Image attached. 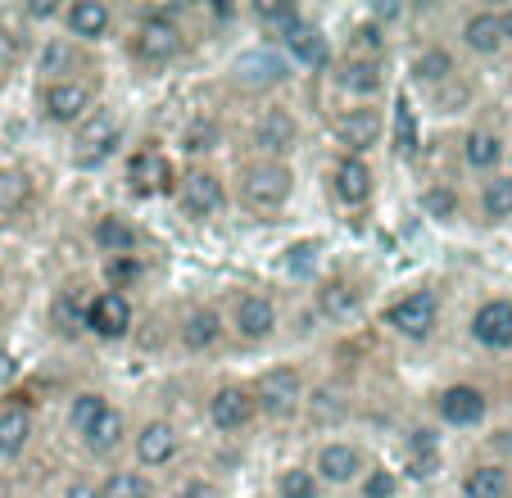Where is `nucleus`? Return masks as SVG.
I'll return each instance as SVG.
<instances>
[{"label": "nucleus", "mask_w": 512, "mask_h": 498, "mask_svg": "<svg viewBox=\"0 0 512 498\" xmlns=\"http://www.w3.org/2000/svg\"><path fill=\"white\" fill-rule=\"evenodd\" d=\"M123 50L132 59V68H141L145 77L168 73L173 64H182L191 50V28H186L182 5H159V10H141V19L127 28Z\"/></svg>", "instance_id": "f257e3e1"}, {"label": "nucleus", "mask_w": 512, "mask_h": 498, "mask_svg": "<svg viewBox=\"0 0 512 498\" xmlns=\"http://www.w3.org/2000/svg\"><path fill=\"white\" fill-rule=\"evenodd\" d=\"M227 186H232V204L250 218H281V213L295 204V191H300V173L295 163L286 159H245L227 173Z\"/></svg>", "instance_id": "f03ea898"}, {"label": "nucleus", "mask_w": 512, "mask_h": 498, "mask_svg": "<svg viewBox=\"0 0 512 498\" xmlns=\"http://www.w3.org/2000/svg\"><path fill=\"white\" fill-rule=\"evenodd\" d=\"M96 105H105V77L100 73H82V77H68V82L32 87V114H37V123H46L50 132H64V136Z\"/></svg>", "instance_id": "7ed1b4c3"}, {"label": "nucleus", "mask_w": 512, "mask_h": 498, "mask_svg": "<svg viewBox=\"0 0 512 498\" xmlns=\"http://www.w3.org/2000/svg\"><path fill=\"white\" fill-rule=\"evenodd\" d=\"M290 77H295V68L281 59V50L272 46V41L236 50L232 64H227V87H232L241 100H250V105H268V100H277L281 91L290 87Z\"/></svg>", "instance_id": "20e7f679"}, {"label": "nucleus", "mask_w": 512, "mask_h": 498, "mask_svg": "<svg viewBox=\"0 0 512 498\" xmlns=\"http://www.w3.org/2000/svg\"><path fill=\"white\" fill-rule=\"evenodd\" d=\"M381 331L404 345H431L440 322H445V295L435 286H413V290H399L395 299H386L377 313Z\"/></svg>", "instance_id": "39448f33"}, {"label": "nucleus", "mask_w": 512, "mask_h": 498, "mask_svg": "<svg viewBox=\"0 0 512 498\" xmlns=\"http://www.w3.org/2000/svg\"><path fill=\"white\" fill-rule=\"evenodd\" d=\"M123 145H127V118L123 109L105 100L68 132V163L78 173H96V168L114 163V154H123Z\"/></svg>", "instance_id": "423d86ee"}, {"label": "nucleus", "mask_w": 512, "mask_h": 498, "mask_svg": "<svg viewBox=\"0 0 512 498\" xmlns=\"http://www.w3.org/2000/svg\"><path fill=\"white\" fill-rule=\"evenodd\" d=\"M173 209H177V218L195 222V227L218 222L227 209H232L227 173L218 168V163H182L177 186H173Z\"/></svg>", "instance_id": "0eeeda50"}, {"label": "nucleus", "mask_w": 512, "mask_h": 498, "mask_svg": "<svg viewBox=\"0 0 512 498\" xmlns=\"http://www.w3.org/2000/svg\"><path fill=\"white\" fill-rule=\"evenodd\" d=\"M223 317H227V340H236L241 349H263L281 336V304L272 290L236 286L223 304Z\"/></svg>", "instance_id": "6e6552de"}, {"label": "nucleus", "mask_w": 512, "mask_h": 498, "mask_svg": "<svg viewBox=\"0 0 512 498\" xmlns=\"http://www.w3.org/2000/svg\"><path fill=\"white\" fill-rule=\"evenodd\" d=\"M304 141V123L300 114L281 100H268V105H254V114L245 118V159H286L295 163V150Z\"/></svg>", "instance_id": "1a4fd4ad"}, {"label": "nucleus", "mask_w": 512, "mask_h": 498, "mask_svg": "<svg viewBox=\"0 0 512 498\" xmlns=\"http://www.w3.org/2000/svg\"><path fill=\"white\" fill-rule=\"evenodd\" d=\"M309 372L300 363H272L263 367L250 381L254 403H259V422L268 426H290L304 417V403H309Z\"/></svg>", "instance_id": "9d476101"}, {"label": "nucleus", "mask_w": 512, "mask_h": 498, "mask_svg": "<svg viewBox=\"0 0 512 498\" xmlns=\"http://www.w3.org/2000/svg\"><path fill=\"white\" fill-rule=\"evenodd\" d=\"M327 136L336 154L372 159L390 136V114L386 105H336V114L327 118Z\"/></svg>", "instance_id": "9b49d317"}, {"label": "nucleus", "mask_w": 512, "mask_h": 498, "mask_svg": "<svg viewBox=\"0 0 512 498\" xmlns=\"http://www.w3.org/2000/svg\"><path fill=\"white\" fill-rule=\"evenodd\" d=\"M186 453V435L182 426L173 422V417H145V422L132 426V435H127V458H132L136 471H145V476H155V471H168L177 467Z\"/></svg>", "instance_id": "f8f14e48"}, {"label": "nucleus", "mask_w": 512, "mask_h": 498, "mask_svg": "<svg viewBox=\"0 0 512 498\" xmlns=\"http://www.w3.org/2000/svg\"><path fill=\"white\" fill-rule=\"evenodd\" d=\"M28 73H32V87H46V82H68V77L96 73V64H91L87 46H78L73 37H64V32H55V28H46L41 37H32Z\"/></svg>", "instance_id": "ddd939ff"}, {"label": "nucleus", "mask_w": 512, "mask_h": 498, "mask_svg": "<svg viewBox=\"0 0 512 498\" xmlns=\"http://www.w3.org/2000/svg\"><path fill=\"white\" fill-rule=\"evenodd\" d=\"M372 453L363 440H349V435H327V440L313 444L309 453V471L318 476V485L327 489H354L358 480L368 476Z\"/></svg>", "instance_id": "4468645a"}, {"label": "nucleus", "mask_w": 512, "mask_h": 498, "mask_svg": "<svg viewBox=\"0 0 512 498\" xmlns=\"http://www.w3.org/2000/svg\"><path fill=\"white\" fill-rule=\"evenodd\" d=\"M322 191L340 213H363L377 200V163L354 154H331L322 168Z\"/></svg>", "instance_id": "2eb2a0df"}, {"label": "nucleus", "mask_w": 512, "mask_h": 498, "mask_svg": "<svg viewBox=\"0 0 512 498\" xmlns=\"http://www.w3.org/2000/svg\"><path fill=\"white\" fill-rule=\"evenodd\" d=\"M490 390L476 381H449L431 394V417L435 426H445V431H481L490 422Z\"/></svg>", "instance_id": "dca6fc26"}, {"label": "nucleus", "mask_w": 512, "mask_h": 498, "mask_svg": "<svg viewBox=\"0 0 512 498\" xmlns=\"http://www.w3.org/2000/svg\"><path fill=\"white\" fill-rule=\"evenodd\" d=\"M204 422L213 435L236 440V435H250L259 426V403H254L250 381H218L204 399Z\"/></svg>", "instance_id": "f3484780"}, {"label": "nucleus", "mask_w": 512, "mask_h": 498, "mask_svg": "<svg viewBox=\"0 0 512 498\" xmlns=\"http://www.w3.org/2000/svg\"><path fill=\"white\" fill-rule=\"evenodd\" d=\"M340 105H381L390 91V59H345L336 55L327 68Z\"/></svg>", "instance_id": "a211bd4d"}, {"label": "nucleus", "mask_w": 512, "mask_h": 498, "mask_svg": "<svg viewBox=\"0 0 512 498\" xmlns=\"http://www.w3.org/2000/svg\"><path fill=\"white\" fill-rule=\"evenodd\" d=\"M272 46L281 50L290 68H304V73H327L336 50H331V37L322 32V23H313L309 14H295L281 32H272Z\"/></svg>", "instance_id": "6ab92c4d"}, {"label": "nucleus", "mask_w": 512, "mask_h": 498, "mask_svg": "<svg viewBox=\"0 0 512 498\" xmlns=\"http://www.w3.org/2000/svg\"><path fill=\"white\" fill-rule=\"evenodd\" d=\"M177 349L191 358H209L227 345V317H223V304H213V299H191V304L177 313Z\"/></svg>", "instance_id": "aec40b11"}, {"label": "nucleus", "mask_w": 512, "mask_h": 498, "mask_svg": "<svg viewBox=\"0 0 512 498\" xmlns=\"http://www.w3.org/2000/svg\"><path fill=\"white\" fill-rule=\"evenodd\" d=\"M177 173H182V163H177L164 145H141V150H132L123 163L127 191L141 195V200H173Z\"/></svg>", "instance_id": "412c9836"}, {"label": "nucleus", "mask_w": 512, "mask_h": 498, "mask_svg": "<svg viewBox=\"0 0 512 498\" xmlns=\"http://www.w3.org/2000/svg\"><path fill=\"white\" fill-rule=\"evenodd\" d=\"M55 32L73 37L87 50H96V46H105V41H114L118 10L109 5V0H64L59 14H55Z\"/></svg>", "instance_id": "4be33fe9"}, {"label": "nucleus", "mask_w": 512, "mask_h": 498, "mask_svg": "<svg viewBox=\"0 0 512 498\" xmlns=\"http://www.w3.org/2000/svg\"><path fill=\"white\" fill-rule=\"evenodd\" d=\"M363 304H368V281L358 272L331 268L313 281V313L322 322H349V317L363 313Z\"/></svg>", "instance_id": "5701e85b"}, {"label": "nucleus", "mask_w": 512, "mask_h": 498, "mask_svg": "<svg viewBox=\"0 0 512 498\" xmlns=\"http://www.w3.org/2000/svg\"><path fill=\"white\" fill-rule=\"evenodd\" d=\"M136 331V304L132 295H118V290H91L87 299V336L100 345H123Z\"/></svg>", "instance_id": "b1692460"}, {"label": "nucleus", "mask_w": 512, "mask_h": 498, "mask_svg": "<svg viewBox=\"0 0 512 498\" xmlns=\"http://www.w3.org/2000/svg\"><path fill=\"white\" fill-rule=\"evenodd\" d=\"M467 340L481 354H512V295H485L467 313Z\"/></svg>", "instance_id": "393cba45"}, {"label": "nucleus", "mask_w": 512, "mask_h": 498, "mask_svg": "<svg viewBox=\"0 0 512 498\" xmlns=\"http://www.w3.org/2000/svg\"><path fill=\"white\" fill-rule=\"evenodd\" d=\"M37 444V408L28 394H0V462H23Z\"/></svg>", "instance_id": "a878e982"}, {"label": "nucleus", "mask_w": 512, "mask_h": 498, "mask_svg": "<svg viewBox=\"0 0 512 498\" xmlns=\"http://www.w3.org/2000/svg\"><path fill=\"white\" fill-rule=\"evenodd\" d=\"M87 240H91V249H96L100 259H136V254L150 245V236H145L141 222L127 218V213H118V209L96 213Z\"/></svg>", "instance_id": "bb28decb"}, {"label": "nucleus", "mask_w": 512, "mask_h": 498, "mask_svg": "<svg viewBox=\"0 0 512 498\" xmlns=\"http://www.w3.org/2000/svg\"><path fill=\"white\" fill-rule=\"evenodd\" d=\"M454 50L467 59H503L508 46H503V28H499V5H472V10L458 19L454 32Z\"/></svg>", "instance_id": "cd10ccee"}, {"label": "nucleus", "mask_w": 512, "mask_h": 498, "mask_svg": "<svg viewBox=\"0 0 512 498\" xmlns=\"http://www.w3.org/2000/svg\"><path fill=\"white\" fill-rule=\"evenodd\" d=\"M454 77H463V55L449 41H422V46H413V55H408V82H413L417 96H431V91H440Z\"/></svg>", "instance_id": "c85d7f7f"}, {"label": "nucleus", "mask_w": 512, "mask_h": 498, "mask_svg": "<svg viewBox=\"0 0 512 498\" xmlns=\"http://www.w3.org/2000/svg\"><path fill=\"white\" fill-rule=\"evenodd\" d=\"M458 159H463V173L485 182V177L503 173V159H508V136L494 123H472L458 141Z\"/></svg>", "instance_id": "c756f323"}, {"label": "nucleus", "mask_w": 512, "mask_h": 498, "mask_svg": "<svg viewBox=\"0 0 512 498\" xmlns=\"http://www.w3.org/2000/svg\"><path fill=\"white\" fill-rule=\"evenodd\" d=\"M227 141V127L218 114H209V109H195V114H186V123L177 127V154H182L186 163H213V154L223 150Z\"/></svg>", "instance_id": "7c9ffc66"}, {"label": "nucleus", "mask_w": 512, "mask_h": 498, "mask_svg": "<svg viewBox=\"0 0 512 498\" xmlns=\"http://www.w3.org/2000/svg\"><path fill=\"white\" fill-rule=\"evenodd\" d=\"M87 299L91 290L82 281H64V286L50 295V308H46V322L59 340H78L87 336Z\"/></svg>", "instance_id": "2f4dec72"}, {"label": "nucleus", "mask_w": 512, "mask_h": 498, "mask_svg": "<svg viewBox=\"0 0 512 498\" xmlns=\"http://www.w3.org/2000/svg\"><path fill=\"white\" fill-rule=\"evenodd\" d=\"M127 435H132V422H127V412L114 403V408H109L105 417L78 440V449L87 453L91 462H109V467H114V458L127 449Z\"/></svg>", "instance_id": "473e14b6"}, {"label": "nucleus", "mask_w": 512, "mask_h": 498, "mask_svg": "<svg viewBox=\"0 0 512 498\" xmlns=\"http://www.w3.org/2000/svg\"><path fill=\"white\" fill-rule=\"evenodd\" d=\"M37 177L23 163H0V218L14 222L37 209Z\"/></svg>", "instance_id": "72a5a7b5"}, {"label": "nucleus", "mask_w": 512, "mask_h": 498, "mask_svg": "<svg viewBox=\"0 0 512 498\" xmlns=\"http://www.w3.org/2000/svg\"><path fill=\"white\" fill-rule=\"evenodd\" d=\"M512 467L503 458H476L458 476V494L463 498H508Z\"/></svg>", "instance_id": "f704fd0d"}, {"label": "nucleus", "mask_w": 512, "mask_h": 498, "mask_svg": "<svg viewBox=\"0 0 512 498\" xmlns=\"http://www.w3.org/2000/svg\"><path fill=\"white\" fill-rule=\"evenodd\" d=\"M417 209H422V218L435 222V227H454V222H463L467 200H463V191H458L454 182L435 177V182H426L422 191H417Z\"/></svg>", "instance_id": "c9c22d12"}, {"label": "nucleus", "mask_w": 512, "mask_h": 498, "mask_svg": "<svg viewBox=\"0 0 512 498\" xmlns=\"http://www.w3.org/2000/svg\"><path fill=\"white\" fill-rule=\"evenodd\" d=\"M472 209L481 218V227H512V177L494 173L485 182H476Z\"/></svg>", "instance_id": "e433bc0d"}, {"label": "nucleus", "mask_w": 512, "mask_h": 498, "mask_svg": "<svg viewBox=\"0 0 512 498\" xmlns=\"http://www.w3.org/2000/svg\"><path fill=\"white\" fill-rule=\"evenodd\" d=\"M96 494L100 498H164L159 494V480L136 471L132 462H114L96 476Z\"/></svg>", "instance_id": "4c0bfd02"}, {"label": "nucleus", "mask_w": 512, "mask_h": 498, "mask_svg": "<svg viewBox=\"0 0 512 498\" xmlns=\"http://www.w3.org/2000/svg\"><path fill=\"white\" fill-rule=\"evenodd\" d=\"M445 462V444H440V426H413L404 440V471L417 480L435 476Z\"/></svg>", "instance_id": "58836bf2"}, {"label": "nucleus", "mask_w": 512, "mask_h": 498, "mask_svg": "<svg viewBox=\"0 0 512 498\" xmlns=\"http://www.w3.org/2000/svg\"><path fill=\"white\" fill-rule=\"evenodd\" d=\"M109 408H114V399H109L105 390H96V385L73 390V394H68V403H64V431L73 435V440H82V435H87Z\"/></svg>", "instance_id": "ea45409f"}, {"label": "nucleus", "mask_w": 512, "mask_h": 498, "mask_svg": "<svg viewBox=\"0 0 512 498\" xmlns=\"http://www.w3.org/2000/svg\"><path fill=\"white\" fill-rule=\"evenodd\" d=\"M336 55H345V59H390V32L363 14L358 23H349V32H345V41H340Z\"/></svg>", "instance_id": "a19ab883"}, {"label": "nucleus", "mask_w": 512, "mask_h": 498, "mask_svg": "<svg viewBox=\"0 0 512 498\" xmlns=\"http://www.w3.org/2000/svg\"><path fill=\"white\" fill-rule=\"evenodd\" d=\"M28 50H32V32L19 28L14 19H0V87L28 68Z\"/></svg>", "instance_id": "79ce46f5"}, {"label": "nucleus", "mask_w": 512, "mask_h": 498, "mask_svg": "<svg viewBox=\"0 0 512 498\" xmlns=\"http://www.w3.org/2000/svg\"><path fill=\"white\" fill-rule=\"evenodd\" d=\"M304 417L313 426H345L349 417V394L340 385H309V403H304Z\"/></svg>", "instance_id": "37998d69"}, {"label": "nucleus", "mask_w": 512, "mask_h": 498, "mask_svg": "<svg viewBox=\"0 0 512 498\" xmlns=\"http://www.w3.org/2000/svg\"><path fill=\"white\" fill-rule=\"evenodd\" d=\"M145 277H150V259L145 254H136V259H100V290L132 295Z\"/></svg>", "instance_id": "c03bdc74"}, {"label": "nucleus", "mask_w": 512, "mask_h": 498, "mask_svg": "<svg viewBox=\"0 0 512 498\" xmlns=\"http://www.w3.org/2000/svg\"><path fill=\"white\" fill-rule=\"evenodd\" d=\"M272 498H327V489L318 485L309 462H286V467H277V476H272Z\"/></svg>", "instance_id": "a18cd8bd"}, {"label": "nucleus", "mask_w": 512, "mask_h": 498, "mask_svg": "<svg viewBox=\"0 0 512 498\" xmlns=\"http://www.w3.org/2000/svg\"><path fill=\"white\" fill-rule=\"evenodd\" d=\"M472 100H476V87H472V77H454V82H445L440 91H431L426 96V109H431L435 118H458V114H467L472 109Z\"/></svg>", "instance_id": "49530a36"}, {"label": "nucleus", "mask_w": 512, "mask_h": 498, "mask_svg": "<svg viewBox=\"0 0 512 498\" xmlns=\"http://www.w3.org/2000/svg\"><path fill=\"white\" fill-rule=\"evenodd\" d=\"M399 485H404V480H399L395 467H386V462H372L368 476L358 480L354 489H358V498H395Z\"/></svg>", "instance_id": "de8ad7c7"}, {"label": "nucleus", "mask_w": 512, "mask_h": 498, "mask_svg": "<svg viewBox=\"0 0 512 498\" xmlns=\"http://www.w3.org/2000/svg\"><path fill=\"white\" fill-rule=\"evenodd\" d=\"M164 498H227V485L218 476H204V471H191L182 476Z\"/></svg>", "instance_id": "09e8293b"}, {"label": "nucleus", "mask_w": 512, "mask_h": 498, "mask_svg": "<svg viewBox=\"0 0 512 498\" xmlns=\"http://www.w3.org/2000/svg\"><path fill=\"white\" fill-rule=\"evenodd\" d=\"M295 14H300V5H286V0H281V5H254V10H250V19L259 23V28L272 37V32H281L290 19H295Z\"/></svg>", "instance_id": "8fccbe9b"}, {"label": "nucleus", "mask_w": 512, "mask_h": 498, "mask_svg": "<svg viewBox=\"0 0 512 498\" xmlns=\"http://www.w3.org/2000/svg\"><path fill=\"white\" fill-rule=\"evenodd\" d=\"M59 498H100V494H96V476H73V480L64 485V494H59Z\"/></svg>", "instance_id": "3c124183"}, {"label": "nucleus", "mask_w": 512, "mask_h": 498, "mask_svg": "<svg viewBox=\"0 0 512 498\" xmlns=\"http://www.w3.org/2000/svg\"><path fill=\"white\" fill-rule=\"evenodd\" d=\"M499 28H503V46L512 50V5H499Z\"/></svg>", "instance_id": "603ef678"}, {"label": "nucleus", "mask_w": 512, "mask_h": 498, "mask_svg": "<svg viewBox=\"0 0 512 498\" xmlns=\"http://www.w3.org/2000/svg\"><path fill=\"white\" fill-rule=\"evenodd\" d=\"M503 173L512 177V136H508V159H503Z\"/></svg>", "instance_id": "864d4df0"}, {"label": "nucleus", "mask_w": 512, "mask_h": 498, "mask_svg": "<svg viewBox=\"0 0 512 498\" xmlns=\"http://www.w3.org/2000/svg\"><path fill=\"white\" fill-rule=\"evenodd\" d=\"M503 59H508V82H512V50H508V55H503Z\"/></svg>", "instance_id": "5fc2aeb1"}, {"label": "nucleus", "mask_w": 512, "mask_h": 498, "mask_svg": "<svg viewBox=\"0 0 512 498\" xmlns=\"http://www.w3.org/2000/svg\"><path fill=\"white\" fill-rule=\"evenodd\" d=\"M0 317H5V299H0Z\"/></svg>", "instance_id": "6e6d98bb"}, {"label": "nucleus", "mask_w": 512, "mask_h": 498, "mask_svg": "<svg viewBox=\"0 0 512 498\" xmlns=\"http://www.w3.org/2000/svg\"><path fill=\"white\" fill-rule=\"evenodd\" d=\"M508 498H512V485H508Z\"/></svg>", "instance_id": "4d7b16f0"}]
</instances>
